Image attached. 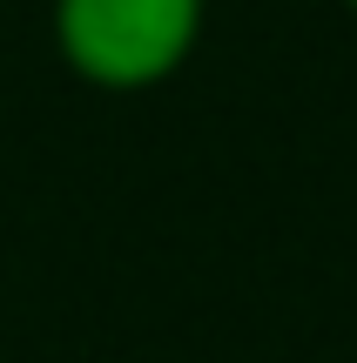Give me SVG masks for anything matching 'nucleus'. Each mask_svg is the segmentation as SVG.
Instances as JSON below:
<instances>
[{
	"label": "nucleus",
	"mask_w": 357,
	"mask_h": 363,
	"mask_svg": "<svg viewBox=\"0 0 357 363\" xmlns=\"http://www.w3.org/2000/svg\"><path fill=\"white\" fill-rule=\"evenodd\" d=\"M54 54L101 94H142L202 48L209 0H54Z\"/></svg>",
	"instance_id": "obj_1"
},
{
	"label": "nucleus",
	"mask_w": 357,
	"mask_h": 363,
	"mask_svg": "<svg viewBox=\"0 0 357 363\" xmlns=\"http://www.w3.org/2000/svg\"><path fill=\"white\" fill-rule=\"evenodd\" d=\"M344 7H351V13H357V0H344Z\"/></svg>",
	"instance_id": "obj_2"
}]
</instances>
